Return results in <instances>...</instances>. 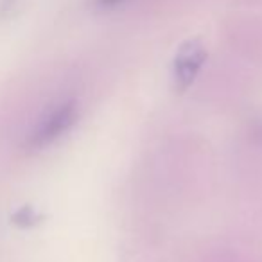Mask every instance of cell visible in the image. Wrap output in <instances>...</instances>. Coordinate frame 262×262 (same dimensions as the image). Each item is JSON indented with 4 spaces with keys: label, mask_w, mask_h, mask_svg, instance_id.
I'll use <instances>...</instances> for the list:
<instances>
[{
    "label": "cell",
    "mask_w": 262,
    "mask_h": 262,
    "mask_svg": "<svg viewBox=\"0 0 262 262\" xmlns=\"http://www.w3.org/2000/svg\"><path fill=\"white\" fill-rule=\"evenodd\" d=\"M16 0H2L0 2V16H8L15 9Z\"/></svg>",
    "instance_id": "277c9868"
},
{
    "label": "cell",
    "mask_w": 262,
    "mask_h": 262,
    "mask_svg": "<svg viewBox=\"0 0 262 262\" xmlns=\"http://www.w3.org/2000/svg\"><path fill=\"white\" fill-rule=\"evenodd\" d=\"M205 59H207V51L200 40H189L180 47L174 58V69H172L176 90L183 92L192 84Z\"/></svg>",
    "instance_id": "7a4b0ae2"
},
{
    "label": "cell",
    "mask_w": 262,
    "mask_h": 262,
    "mask_svg": "<svg viewBox=\"0 0 262 262\" xmlns=\"http://www.w3.org/2000/svg\"><path fill=\"white\" fill-rule=\"evenodd\" d=\"M77 102L76 101H65L61 104L56 106L52 112H49L43 119L38 122V126L33 129V133L27 139L26 146L31 151L43 149V147L51 146L52 142L59 139L61 135H65L67 131L76 124L77 120Z\"/></svg>",
    "instance_id": "6da1fadb"
},
{
    "label": "cell",
    "mask_w": 262,
    "mask_h": 262,
    "mask_svg": "<svg viewBox=\"0 0 262 262\" xmlns=\"http://www.w3.org/2000/svg\"><path fill=\"white\" fill-rule=\"evenodd\" d=\"M97 2L102 6V8H113V6L120 4V2H122V0H97Z\"/></svg>",
    "instance_id": "5b68a950"
},
{
    "label": "cell",
    "mask_w": 262,
    "mask_h": 262,
    "mask_svg": "<svg viewBox=\"0 0 262 262\" xmlns=\"http://www.w3.org/2000/svg\"><path fill=\"white\" fill-rule=\"evenodd\" d=\"M38 215L34 214V210L31 207H24L13 215V223L18 226H33L34 223H38Z\"/></svg>",
    "instance_id": "3957f363"
}]
</instances>
